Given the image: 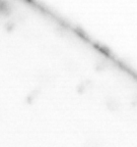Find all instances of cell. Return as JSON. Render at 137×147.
<instances>
[{"label": "cell", "instance_id": "1", "mask_svg": "<svg viewBox=\"0 0 137 147\" xmlns=\"http://www.w3.org/2000/svg\"><path fill=\"white\" fill-rule=\"evenodd\" d=\"M105 104L110 111H117L120 108V101L113 96H108L105 99Z\"/></svg>", "mask_w": 137, "mask_h": 147}, {"label": "cell", "instance_id": "2", "mask_svg": "<svg viewBox=\"0 0 137 147\" xmlns=\"http://www.w3.org/2000/svg\"><path fill=\"white\" fill-rule=\"evenodd\" d=\"M84 147H100V142L96 139H89L85 142Z\"/></svg>", "mask_w": 137, "mask_h": 147}, {"label": "cell", "instance_id": "3", "mask_svg": "<svg viewBox=\"0 0 137 147\" xmlns=\"http://www.w3.org/2000/svg\"><path fill=\"white\" fill-rule=\"evenodd\" d=\"M131 104H132L133 106H137V96H135L134 98L132 99V101H131Z\"/></svg>", "mask_w": 137, "mask_h": 147}]
</instances>
